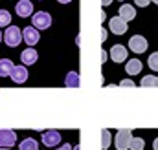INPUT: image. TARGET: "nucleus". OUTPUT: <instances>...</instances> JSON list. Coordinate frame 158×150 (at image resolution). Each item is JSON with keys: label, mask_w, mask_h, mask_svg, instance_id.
<instances>
[{"label": "nucleus", "mask_w": 158, "mask_h": 150, "mask_svg": "<svg viewBox=\"0 0 158 150\" xmlns=\"http://www.w3.org/2000/svg\"><path fill=\"white\" fill-rule=\"evenodd\" d=\"M2 38H4L6 46L17 48V46L22 42V30H19L17 26H7V30H6V33L2 35Z\"/></svg>", "instance_id": "1"}, {"label": "nucleus", "mask_w": 158, "mask_h": 150, "mask_svg": "<svg viewBox=\"0 0 158 150\" xmlns=\"http://www.w3.org/2000/svg\"><path fill=\"white\" fill-rule=\"evenodd\" d=\"M31 22H33V28L35 30H48L52 26V17L46 11H37V13H33Z\"/></svg>", "instance_id": "2"}, {"label": "nucleus", "mask_w": 158, "mask_h": 150, "mask_svg": "<svg viewBox=\"0 0 158 150\" xmlns=\"http://www.w3.org/2000/svg\"><path fill=\"white\" fill-rule=\"evenodd\" d=\"M114 139H116V148L118 150H129V143L132 139V132L129 128H121V130H118Z\"/></svg>", "instance_id": "3"}, {"label": "nucleus", "mask_w": 158, "mask_h": 150, "mask_svg": "<svg viewBox=\"0 0 158 150\" xmlns=\"http://www.w3.org/2000/svg\"><path fill=\"white\" fill-rule=\"evenodd\" d=\"M17 143V134L9 128L0 130V148H11Z\"/></svg>", "instance_id": "4"}, {"label": "nucleus", "mask_w": 158, "mask_h": 150, "mask_svg": "<svg viewBox=\"0 0 158 150\" xmlns=\"http://www.w3.org/2000/svg\"><path fill=\"white\" fill-rule=\"evenodd\" d=\"M39 30H35L33 26H28V28H24L22 30V40L28 44V48H33L37 42H39Z\"/></svg>", "instance_id": "5"}, {"label": "nucleus", "mask_w": 158, "mask_h": 150, "mask_svg": "<svg viewBox=\"0 0 158 150\" xmlns=\"http://www.w3.org/2000/svg\"><path fill=\"white\" fill-rule=\"evenodd\" d=\"M42 145L44 147H57V145H61V132H57V130H46V132H42Z\"/></svg>", "instance_id": "6"}, {"label": "nucleus", "mask_w": 158, "mask_h": 150, "mask_svg": "<svg viewBox=\"0 0 158 150\" xmlns=\"http://www.w3.org/2000/svg\"><path fill=\"white\" fill-rule=\"evenodd\" d=\"M129 49H132L134 53H143L147 49V40H145V37H142V35L131 37V40H129Z\"/></svg>", "instance_id": "7"}, {"label": "nucleus", "mask_w": 158, "mask_h": 150, "mask_svg": "<svg viewBox=\"0 0 158 150\" xmlns=\"http://www.w3.org/2000/svg\"><path fill=\"white\" fill-rule=\"evenodd\" d=\"M15 11H17V15L22 17V18L31 17V13H33V4H31V0H19L17 6H15Z\"/></svg>", "instance_id": "8"}, {"label": "nucleus", "mask_w": 158, "mask_h": 150, "mask_svg": "<svg viewBox=\"0 0 158 150\" xmlns=\"http://www.w3.org/2000/svg\"><path fill=\"white\" fill-rule=\"evenodd\" d=\"M109 26H110V31H112L114 35H123V33H127V30H129V24H127L125 20H121L119 17L110 18V20H109Z\"/></svg>", "instance_id": "9"}, {"label": "nucleus", "mask_w": 158, "mask_h": 150, "mask_svg": "<svg viewBox=\"0 0 158 150\" xmlns=\"http://www.w3.org/2000/svg\"><path fill=\"white\" fill-rule=\"evenodd\" d=\"M9 77L13 79V82L22 84V82H26V79H28V68H26L24 64H22V66H13Z\"/></svg>", "instance_id": "10"}, {"label": "nucleus", "mask_w": 158, "mask_h": 150, "mask_svg": "<svg viewBox=\"0 0 158 150\" xmlns=\"http://www.w3.org/2000/svg\"><path fill=\"white\" fill-rule=\"evenodd\" d=\"M127 53H129V49H127L125 46L116 44V46H112V49H110V59H112L114 62H123V61H127Z\"/></svg>", "instance_id": "11"}, {"label": "nucleus", "mask_w": 158, "mask_h": 150, "mask_svg": "<svg viewBox=\"0 0 158 150\" xmlns=\"http://www.w3.org/2000/svg\"><path fill=\"white\" fill-rule=\"evenodd\" d=\"M37 59H39V53H37V49H33V48H28V49H24V51L20 53V61H22L24 66L35 64Z\"/></svg>", "instance_id": "12"}, {"label": "nucleus", "mask_w": 158, "mask_h": 150, "mask_svg": "<svg viewBox=\"0 0 158 150\" xmlns=\"http://www.w3.org/2000/svg\"><path fill=\"white\" fill-rule=\"evenodd\" d=\"M118 17L121 18V20H125V22H129V20H134V18H136V9H134V6H132V4L119 6Z\"/></svg>", "instance_id": "13"}, {"label": "nucleus", "mask_w": 158, "mask_h": 150, "mask_svg": "<svg viewBox=\"0 0 158 150\" xmlns=\"http://www.w3.org/2000/svg\"><path fill=\"white\" fill-rule=\"evenodd\" d=\"M142 62L138 61V59H131L129 62H127V66H125V72L129 75H136V73H140L142 72Z\"/></svg>", "instance_id": "14"}, {"label": "nucleus", "mask_w": 158, "mask_h": 150, "mask_svg": "<svg viewBox=\"0 0 158 150\" xmlns=\"http://www.w3.org/2000/svg\"><path fill=\"white\" fill-rule=\"evenodd\" d=\"M79 73L77 72H68L66 73V79H64V86H68V88H77L79 86Z\"/></svg>", "instance_id": "15"}, {"label": "nucleus", "mask_w": 158, "mask_h": 150, "mask_svg": "<svg viewBox=\"0 0 158 150\" xmlns=\"http://www.w3.org/2000/svg\"><path fill=\"white\" fill-rule=\"evenodd\" d=\"M13 66L15 64L11 62V59H0V77H7L11 73Z\"/></svg>", "instance_id": "16"}, {"label": "nucleus", "mask_w": 158, "mask_h": 150, "mask_svg": "<svg viewBox=\"0 0 158 150\" xmlns=\"http://www.w3.org/2000/svg\"><path fill=\"white\" fill-rule=\"evenodd\" d=\"M19 150H39V143H37L33 137H26V139L20 141Z\"/></svg>", "instance_id": "17"}, {"label": "nucleus", "mask_w": 158, "mask_h": 150, "mask_svg": "<svg viewBox=\"0 0 158 150\" xmlns=\"http://www.w3.org/2000/svg\"><path fill=\"white\" fill-rule=\"evenodd\" d=\"M11 26V13L7 9H0V28Z\"/></svg>", "instance_id": "18"}, {"label": "nucleus", "mask_w": 158, "mask_h": 150, "mask_svg": "<svg viewBox=\"0 0 158 150\" xmlns=\"http://www.w3.org/2000/svg\"><path fill=\"white\" fill-rule=\"evenodd\" d=\"M143 147H145V141L142 137H132L129 143V150H143Z\"/></svg>", "instance_id": "19"}, {"label": "nucleus", "mask_w": 158, "mask_h": 150, "mask_svg": "<svg viewBox=\"0 0 158 150\" xmlns=\"http://www.w3.org/2000/svg\"><path fill=\"white\" fill-rule=\"evenodd\" d=\"M110 147V132L107 128L101 130V150H107Z\"/></svg>", "instance_id": "20"}, {"label": "nucleus", "mask_w": 158, "mask_h": 150, "mask_svg": "<svg viewBox=\"0 0 158 150\" xmlns=\"http://www.w3.org/2000/svg\"><path fill=\"white\" fill-rule=\"evenodd\" d=\"M147 64H149V68H151V70L158 72V51H155V53H151V55H149Z\"/></svg>", "instance_id": "21"}, {"label": "nucleus", "mask_w": 158, "mask_h": 150, "mask_svg": "<svg viewBox=\"0 0 158 150\" xmlns=\"http://www.w3.org/2000/svg\"><path fill=\"white\" fill-rule=\"evenodd\" d=\"M155 81H156V77H155V75H145V77L142 79V82H140V84H142L143 88H149V86H155Z\"/></svg>", "instance_id": "22"}, {"label": "nucleus", "mask_w": 158, "mask_h": 150, "mask_svg": "<svg viewBox=\"0 0 158 150\" xmlns=\"http://www.w3.org/2000/svg\"><path fill=\"white\" fill-rule=\"evenodd\" d=\"M119 86H123V88H132V86H134V82H132V81H129V79H125V81H121V82H119Z\"/></svg>", "instance_id": "23"}, {"label": "nucleus", "mask_w": 158, "mask_h": 150, "mask_svg": "<svg viewBox=\"0 0 158 150\" xmlns=\"http://www.w3.org/2000/svg\"><path fill=\"white\" fill-rule=\"evenodd\" d=\"M134 4L140 6V7H147V6L151 4V0H134Z\"/></svg>", "instance_id": "24"}, {"label": "nucleus", "mask_w": 158, "mask_h": 150, "mask_svg": "<svg viewBox=\"0 0 158 150\" xmlns=\"http://www.w3.org/2000/svg\"><path fill=\"white\" fill-rule=\"evenodd\" d=\"M55 150H72V145L70 143H63L59 148H55Z\"/></svg>", "instance_id": "25"}, {"label": "nucleus", "mask_w": 158, "mask_h": 150, "mask_svg": "<svg viewBox=\"0 0 158 150\" xmlns=\"http://www.w3.org/2000/svg\"><path fill=\"white\" fill-rule=\"evenodd\" d=\"M107 37H109V35H107V30H105V28H101V42H105Z\"/></svg>", "instance_id": "26"}, {"label": "nucleus", "mask_w": 158, "mask_h": 150, "mask_svg": "<svg viewBox=\"0 0 158 150\" xmlns=\"http://www.w3.org/2000/svg\"><path fill=\"white\" fill-rule=\"evenodd\" d=\"M112 0H101V6H110Z\"/></svg>", "instance_id": "27"}, {"label": "nucleus", "mask_w": 158, "mask_h": 150, "mask_svg": "<svg viewBox=\"0 0 158 150\" xmlns=\"http://www.w3.org/2000/svg\"><path fill=\"white\" fill-rule=\"evenodd\" d=\"M153 148H155V150H158V137L155 139V141H153Z\"/></svg>", "instance_id": "28"}, {"label": "nucleus", "mask_w": 158, "mask_h": 150, "mask_svg": "<svg viewBox=\"0 0 158 150\" xmlns=\"http://www.w3.org/2000/svg\"><path fill=\"white\" fill-rule=\"evenodd\" d=\"M101 61H103V62L107 61V53H105V51H101Z\"/></svg>", "instance_id": "29"}, {"label": "nucleus", "mask_w": 158, "mask_h": 150, "mask_svg": "<svg viewBox=\"0 0 158 150\" xmlns=\"http://www.w3.org/2000/svg\"><path fill=\"white\" fill-rule=\"evenodd\" d=\"M57 2H61V4H70L72 0H57Z\"/></svg>", "instance_id": "30"}, {"label": "nucleus", "mask_w": 158, "mask_h": 150, "mask_svg": "<svg viewBox=\"0 0 158 150\" xmlns=\"http://www.w3.org/2000/svg\"><path fill=\"white\" fill-rule=\"evenodd\" d=\"M155 86H158V77H156V81H155Z\"/></svg>", "instance_id": "31"}, {"label": "nucleus", "mask_w": 158, "mask_h": 150, "mask_svg": "<svg viewBox=\"0 0 158 150\" xmlns=\"http://www.w3.org/2000/svg\"><path fill=\"white\" fill-rule=\"evenodd\" d=\"M72 150H74V148H72ZM76 150H81V147H79V145H77V147H76Z\"/></svg>", "instance_id": "32"}, {"label": "nucleus", "mask_w": 158, "mask_h": 150, "mask_svg": "<svg viewBox=\"0 0 158 150\" xmlns=\"http://www.w3.org/2000/svg\"><path fill=\"white\" fill-rule=\"evenodd\" d=\"M0 42H2V31H0Z\"/></svg>", "instance_id": "33"}, {"label": "nucleus", "mask_w": 158, "mask_h": 150, "mask_svg": "<svg viewBox=\"0 0 158 150\" xmlns=\"http://www.w3.org/2000/svg\"><path fill=\"white\" fill-rule=\"evenodd\" d=\"M151 2H155V4H158V0H151Z\"/></svg>", "instance_id": "34"}, {"label": "nucleus", "mask_w": 158, "mask_h": 150, "mask_svg": "<svg viewBox=\"0 0 158 150\" xmlns=\"http://www.w3.org/2000/svg\"><path fill=\"white\" fill-rule=\"evenodd\" d=\"M0 150H11V148H0Z\"/></svg>", "instance_id": "35"}]
</instances>
